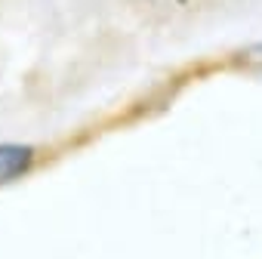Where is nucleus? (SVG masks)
Instances as JSON below:
<instances>
[{
    "instance_id": "obj_1",
    "label": "nucleus",
    "mask_w": 262,
    "mask_h": 259,
    "mask_svg": "<svg viewBox=\"0 0 262 259\" xmlns=\"http://www.w3.org/2000/svg\"><path fill=\"white\" fill-rule=\"evenodd\" d=\"M34 164V148L28 145H0V182H13Z\"/></svg>"
},
{
    "instance_id": "obj_2",
    "label": "nucleus",
    "mask_w": 262,
    "mask_h": 259,
    "mask_svg": "<svg viewBox=\"0 0 262 259\" xmlns=\"http://www.w3.org/2000/svg\"><path fill=\"white\" fill-rule=\"evenodd\" d=\"M234 62H237V65H244V68H250V71H262V44L241 50Z\"/></svg>"
},
{
    "instance_id": "obj_3",
    "label": "nucleus",
    "mask_w": 262,
    "mask_h": 259,
    "mask_svg": "<svg viewBox=\"0 0 262 259\" xmlns=\"http://www.w3.org/2000/svg\"><path fill=\"white\" fill-rule=\"evenodd\" d=\"M151 7H191L194 0H145Z\"/></svg>"
}]
</instances>
